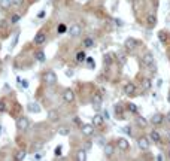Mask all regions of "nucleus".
<instances>
[{"instance_id":"obj_1","label":"nucleus","mask_w":170,"mask_h":161,"mask_svg":"<svg viewBox=\"0 0 170 161\" xmlns=\"http://www.w3.org/2000/svg\"><path fill=\"white\" fill-rule=\"evenodd\" d=\"M42 81L48 85H54L57 82V75L52 70H46V72L42 73Z\"/></svg>"},{"instance_id":"obj_2","label":"nucleus","mask_w":170,"mask_h":161,"mask_svg":"<svg viewBox=\"0 0 170 161\" xmlns=\"http://www.w3.org/2000/svg\"><path fill=\"white\" fill-rule=\"evenodd\" d=\"M29 127H30V121H29L27 116H20V118L17 119V128H18L20 131H25Z\"/></svg>"},{"instance_id":"obj_3","label":"nucleus","mask_w":170,"mask_h":161,"mask_svg":"<svg viewBox=\"0 0 170 161\" xmlns=\"http://www.w3.org/2000/svg\"><path fill=\"white\" fill-rule=\"evenodd\" d=\"M63 100L66 102V103H73L75 102V93H73V90H70V88H67V90H64L63 91Z\"/></svg>"},{"instance_id":"obj_4","label":"nucleus","mask_w":170,"mask_h":161,"mask_svg":"<svg viewBox=\"0 0 170 161\" xmlns=\"http://www.w3.org/2000/svg\"><path fill=\"white\" fill-rule=\"evenodd\" d=\"M137 146L140 148L142 151H146L149 149V137H145V136H142V137L137 139Z\"/></svg>"},{"instance_id":"obj_5","label":"nucleus","mask_w":170,"mask_h":161,"mask_svg":"<svg viewBox=\"0 0 170 161\" xmlns=\"http://www.w3.org/2000/svg\"><path fill=\"white\" fill-rule=\"evenodd\" d=\"M136 91H137V86H136L133 82H127V84L124 85V93H125L127 95H134Z\"/></svg>"},{"instance_id":"obj_6","label":"nucleus","mask_w":170,"mask_h":161,"mask_svg":"<svg viewBox=\"0 0 170 161\" xmlns=\"http://www.w3.org/2000/svg\"><path fill=\"white\" fill-rule=\"evenodd\" d=\"M81 131H82V134H85V136H88V137H90V136L94 134L96 128H94L93 124H84L82 128H81Z\"/></svg>"},{"instance_id":"obj_7","label":"nucleus","mask_w":170,"mask_h":161,"mask_svg":"<svg viewBox=\"0 0 170 161\" xmlns=\"http://www.w3.org/2000/svg\"><path fill=\"white\" fill-rule=\"evenodd\" d=\"M142 61H143V64L145 66H152V64H155V60H154V55L151 54V52H146L145 55L142 57Z\"/></svg>"},{"instance_id":"obj_8","label":"nucleus","mask_w":170,"mask_h":161,"mask_svg":"<svg viewBox=\"0 0 170 161\" xmlns=\"http://www.w3.org/2000/svg\"><path fill=\"white\" fill-rule=\"evenodd\" d=\"M124 45H125V49H128V51H133V49L137 46V40L133 39V38H127L125 42H124Z\"/></svg>"},{"instance_id":"obj_9","label":"nucleus","mask_w":170,"mask_h":161,"mask_svg":"<svg viewBox=\"0 0 170 161\" xmlns=\"http://www.w3.org/2000/svg\"><path fill=\"white\" fill-rule=\"evenodd\" d=\"M113 151H115V146H113V143H112V142L106 143V145H104V148H103V152H104V155H106L108 158L113 155Z\"/></svg>"},{"instance_id":"obj_10","label":"nucleus","mask_w":170,"mask_h":161,"mask_svg":"<svg viewBox=\"0 0 170 161\" xmlns=\"http://www.w3.org/2000/svg\"><path fill=\"white\" fill-rule=\"evenodd\" d=\"M45 40H46V33H43V31L36 33V36H34V43L36 45H42V43H45Z\"/></svg>"},{"instance_id":"obj_11","label":"nucleus","mask_w":170,"mask_h":161,"mask_svg":"<svg viewBox=\"0 0 170 161\" xmlns=\"http://www.w3.org/2000/svg\"><path fill=\"white\" fill-rule=\"evenodd\" d=\"M116 145H118V148H120L121 151H128V148H130L128 140H127V139H124V137H121V139L116 140Z\"/></svg>"},{"instance_id":"obj_12","label":"nucleus","mask_w":170,"mask_h":161,"mask_svg":"<svg viewBox=\"0 0 170 161\" xmlns=\"http://www.w3.org/2000/svg\"><path fill=\"white\" fill-rule=\"evenodd\" d=\"M27 110L30 114H39V112H41V105L36 103V102H31V103H29Z\"/></svg>"},{"instance_id":"obj_13","label":"nucleus","mask_w":170,"mask_h":161,"mask_svg":"<svg viewBox=\"0 0 170 161\" xmlns=\"http://www.w3.org/2000/svg\"><path fill=\"white\" fill-rule=\"evenodd\" d=\"M81 33H82V29H81V26H78V24H73V26L69 29V34H70V36H73V38L79 36Z\"/></svg>"},{"instance_id":"obj_14","label":"nucleus","mask_w":170,"mask_h":161,"mask_svg":"<svg viewBox=\"0 0 170 161\" xmlns=\"http://www.w3.org/2000/svg\"><path fill=\"white\" fill-rule=\"evenodd\" d=\"M103 122H104V116H103L101 114H96V115L93 116V125H94V127H100Z\"/></svg>"},{"instance_id":"obj_15","label":"nucleus","mask_w":170,"mask_h":161,"mask_svg":"<svg viewBox=\"0 0 170 161\" xmlns=\"http://www.w3.org/2000/svg\"><path fill=\"white\" fill-rule=\"evenodd\" d=\"M163 121H164V115H161V114H155L151 118V122L154 125H160V124H163Z\"/></svg>"},{"instance_id":"obj_16","label":"nucleus","mask_w":170,"mask_h":161,"mask_svg":"<svg viewBox=\"0 0 170 161\" xmlns=\"http://www.w3.org/2000/svg\"><path fill=\"white\" fill-rule=\"evenodd\" d=\"M149 140H152V142H155V143H158V142L161 140V136H160V133L157 131V130H152V131L149 133Z\"/></svg>"},{"instance_id":"obj_17","label":"nucleus","mask_w":170,"mask_h":161,"mask_svg":"<svg viewBox=\"0 0 170 161\" xmlns=\"http://www.w3.org/2000/svg\"><path fill=\"white\" fill-rule=\"evenodd\" d=\"M91 102H93L96 106H99V105H101V102H103V98H101V94H97V93H94L93 95H91Z\"/></svg>"},{"instance_id":"obj_18","label":"nucleus","mask_w":170,"mask_h":161,"mask_svg":"<svg viewBox=\"0 0 170 161\" xmlns=\"http://www.w3.org/2000/svg\"><path fill=\"white\" fill-rule=\"evenodd\" d=\"M158 40L161 42V43H167L169 42V36H167V33L166 31H158Z\"/></svg>"},{"instance_id":"obj_19","label":"nucleus","mask_w":170,"mask_h":161,"mask_svg":"<svg viewBox=\"0 0 170 161\" xmlns=\"http://www.w3.org/2000/svg\"><path fill=\"white\" fill-rule=\"evenodd\" d=\"M34 57H36V60L39 61V63H45V61H46V57H45V52L43 51H37Z\"/></svg>"},{"instance_id":"obj_20","label":"nucleus","mask_w":170,"mask_h":161,"mask_svg":"<svg viewBox=\"0 0 170 161\" xmlns=\"http://www.w3.org/2000/svg\"><path fill=\"white\" fill-rule=\"evenodd\" d=\"M136 115H137V114H136ZM136 122H137V125H140V127H146V124H148V121L143 118V116H140V115L136 116Z\"/></svg>"},{"instance_id":"obj_21","label":"nucleus","mask_w":170,"mask_h":161,"mask_svg":"<svg viewBox=\"0 0 170 161\" xmlns=\"http://www.w3.org/2000/svg\"><path fill=\"white\" fill-rule=\"evenodd\" d=\"M48 118L51 121H58V112H57V110H49V112H48Z\"/></svg>"},{"instance_id":"obj_22","label":"nucleus","mask_w":170,"mask_h":161,"mask_svg":"<svg viewBox=\"0 0 170 161\" xmlns=\"http://www.w3.org/2000/svg\"><path fill=\"white\" fill-rule=\"evenodd\" d=\"M58 134H60V136H69V134H70V128L63 125V127L58 128Z\"/></svg>"},{"instance_id":"obj_23","label":"nucleus","mask_w":170,"mask_h":161,"mask_svg":"<svg viewBox=\"0 0 170 161\" xmlns=\"http://www.w3.org/2000/svg\"><path fill=\"white\" fill-rule=\"evenodd\" d=\"M155 24H157V18H155V15H149V17H148V27L152 29V27H155Z\"/></svg>"},{"instance_id":"obj_24","label":"nucleus","mask_w":170,"mask_h":161,"mask_svg":"<svg viewBox=\"0 0 170 161\" xmlns=\"http://www.w3.org/2000/svg\"><path fill=\"white\" fill-rule=\"evenodd\" d=\"M104 63L106 64H111V63H113L115 61V55H112V54H104Z\"/></svg>"},{"instance_id":"obj_25","label":"nucleus","mask_w":170,"mask_h":161,"mask_svg":"<svg viewBox=\"0 0 170 161\" xmlns=\"http://www.w3.org/2000/svg\"><path fill=\"white\" fill-rule=\"evenodd\" d=\"M85 58H87V55H85L84 51H79V52L76 54V61H78V63H82V61H85Z\"/></svg>"},{"instance_id":"obj_26","label":"nucleus","mask_w":170,"mask_h":161,"mask_svg":"<svg viewBox=\"0 0 170 161\" xmlns=\"http://www.w3.org/2000/svg\"><path fill=\"white\" fill-rule=\"evenodd\" d=\"M82 45H84V48H91V46H94V40L91 38H87V39H84Z\"/></svg>"},{"instance_id":"obj_27","label":"nucleus","mask_w":170,"mask_h":161,"mask_svg":"<svg viewBox=\"0 0 170 161\" xmlns=\"http://www.w3.org/2000/svg\"><path fill=\"white\" fill-rule=\"evenodd\" d=\"M12 5V0H0V8L2 9H8Z\"/></svg>"},{"instance_id":"obj_28","label":"nucleus","mask_w":170,"mask_h":161,"mask_svg":"<svg viewBox=\"0 0 170 161\" xmlns=\"http://www.w3.org/2000/svg\"><path fill=\"white\" fill-rule=\"evenodd\" d=\"M78 158H79L81 161H85L87 160V149H81L79 152H78Z\"/></svg>"},{"instance_id":"obj_29","label":"nucleus","mask_w":170,"mask_h":161,"mask_svg":"<svg viewBox=\"0 0 170 161\" xmlns=\"http://www.w3.org/2000/svg\"><path fill=\"white\" fill-rule=\"evenodd\" d=\"M113 110H115V114H116V115H118V116L121 118V115H122V106H121V105H115Z\"/></svg>"},{"instance_id":"obj_30","label":"nucleus","mask_w":170,"mask_h":161,"mask_svg":"<svg viewBox=\"0 0 170 161\" xmlns=\"http://www.w3.org/2000/svg\"><path fill=\"white\" fill-rule=\"evenodd\" d=\"M151 81L149 79H142V86H143V88H145V90H149L151 88Z\"/></svg>"},{"instance_id":"obj_31","label":"nucleus","mask_w":170,"mask_h":161,"mask_svg":"<svg viewBox=\"0 0 170 161\" xmlns=\"http://www.w3.org/2000/svg\"><path fill=\"white\" fill-rule=\"evenodd\" d=\"M127 107L130 112H133V114H137V106L134 103H127Z\"/></svg>"},{"instance_id":"obj_32","label":"nucleus","mask_w":170,"mask_h":161,"mask_svg":"<svg viewBox=\"0 0 170 161\" xmlns=\"http://www.w3.org/2000/svg\"><path fill=\"white\" fill-rule=\"evenodd\" d=\"M25 158V151H18L15 155V160H24Z\"/></svg>"},{"instance_id":"obj_33","label":"nucleus","mask_w":170,"mask_h":161,"mask_svg":"<svg viewBox=\"0 0 170 161\" xmlns=\"http://www.w3.org/2000/svg\"><path fill=\"white\" fill-rule=\"evenodd\" d=\"M57 31H58L60 34H63V33H66V31H67V27L64 26V24H60V26H58V29H57Z\"/></svg>"},{"instance_id":"obj_34","label":"nucleus","mask_w":170,"mask_h":161,"mask_svg":"<svg viewBox=\"0 0 170 161\" xmlns=\"http://www.w3.org/2000/svg\"><path fill=\"white\" fill-rule=\"evenodd\" d=\"M121 130H122V133H125L127 136H132V134H133L132 127H124V128H121Z\"/></svg>"},{"instance_id":"obj_35","label":"nucleus","mask_w":170,"mask_h":161,"mask_svg":"<svg viewBox=\"0 0 170 161\" xmlns=\"http://www.w3.org/2000/svg\"><path fill=\"white\" fill-rule=\"evenodd\" d=\"M85 60H87V63H88V66H90L91 69H94V66H96V63H94V60H93V58H90V57H88V58H85Z\"/></svg>"},{"instance_id":"obj_36","label":"nucleus","mask_w":170,"mask_h":161,"mask_svg":"<svg viewBox=\"0 0 170 161\" xmlns=\"http://www.w3.org/2000/svg\"><path fill=\"white\" fill-rule=\"evenodd\" d=\"M20 20H21V17H20V15H14V17L10 18V22H12V24H17Z\"/></svg>"},{"instance_id":"obj_37","label":"nucleus","mask_w":170,"mask_h":161,"mask_svg":"<svg viewBox=\"0 0 170 161\" xmlns=\"http://www.w3.org/2000/svg\"><path fill=\"white\" fill-rule=\"evenodd\" d=\"M6 112V103L5 102H0V114Z\"/></svg>"},{"instance_id":"obj_38","label":"nucleus","mask_w":170,"mask_h":161,"mask_svg":"<svg viewBox=\"0 0 170 161\" xmlns=\"http://www.w3.org/2000/svg\"><path fill=\"white\" fill-rule=\"evenodd\" d=\"M22 2H24V0H12V5H14V6H20V5H22Z\"/></svg>"},{"instance_id":"obj_39","label":"nucleus","mask_w":170,"mask_h":161,"mask_svg":"<svg viewBox=\"0 0 170 161\" xmlns=\"http://www.w3.org/2000/svg\"><path fill=\"white\" fill-rule=\"evenodd\" d=\"M61 149H63V148H61V145L55 148V155H57V157H60V155H61Z\"/></svg>"},{"instance_id":"obj_40","label":"nucleus","mask_w":170,"mask_h":161,"mask_svg":"<svg viewBox=\"0 0 170 161\" xmlns=\"http://www.w3.org/2000/svg\"><path fill=\"white\" fill-rule=\"evenodd\" d=\"M91 148H93V142L88 140V142L85 143V149H91Z\"/></svg>"},{"instance_id":"obj_41","label":"nucleus","mask_w":170,"mask_h":161,"mask_svg":"<svg viewBox=\"0 0 170 161\" xmlns=\"http://www.w3.org/2000/svg\"><path fill=\"white\" fill-rule=\"evenodd\" d=\"M43 17H45V10H41V12L37 14V18H43Z\"/></svg>"},{"instance_id":"obj_42","label":"nucleus","mask_w":170,"mask_h":161,"mask_svg":"<svg viewBox=\"0 0 170 161\" xmlns=\"http://www.w3.org/2000/svg\"><path fill=\"white\" fill-rule=\"evenodd\" d=\"M17 40H18V34H17V36H15V38H14V42H12V45H10L12 48H14V46L17 45Z\"/></svg>"},{"instance_id":"obj_43","label":"nucleus","mask_w":170,"mask_h":161,"mask_svg":"<svg viewBox=\"0 0 170 161\" xmlns=\"http://www.w3.org/2000/svg\"><path fill=\"white\" fill-rule=\"evenodd\" d=\"M115 22H116V26H122V21H121L120 18H116V20H115Z\"/></svg>"},{"instance_id":"obj_44","label":"nucleus","mask_w":170,"mask_h":161,"mask_svg":"<svg viewBox=\"0 0 170 161\" xmlns=\"http://www.w3.org/2000/svg\"><path fill=\"white\" fill-rule=\"evenodd\" d=\"M34 158H36V160H41V158H42V154H41V152H37V154L34 155Z\"/></svg>"},{"instance_id":"obj_45","label":"nucleus","mask_w":170,"mask_h":161,"mask_svg":"<svg viewBox=\"0 0 170 161\" xmlns=\"http://www.w3.org/2000/svg\"><path fill=\"white\" fill-rule=\"evenodd\" d=\"M166 119H167V121H169V122H170V112H169V114H167V115H166Z\"/></svg>"},{"instance_id":"obj_46","label":"nucleus","mask_w":170,"mask_h":161,"mask_svg":"<svg viewBox=\"0 0 170 161\" xmlns=\"http://www.w3.org/2000/svg\"><path fill=\"white\" fill-rule=\"evenodd\" d=\"M167 100H169V103H170V91H169V95H167Z\"/></svg>"},{"instance_id":"obj_47","label":"nucleus","mask_w":170,"mask_h":161,"mask_svg":"<svg viewBox=\"0 0 170 161\" xmlns=\"http://www.w3.org/2000/svg\"><path fill=\"white\" fill-rule=\"evenodd\" d=\"M130 2H132V0H130Z\"/></svg>"}]
</instances>
